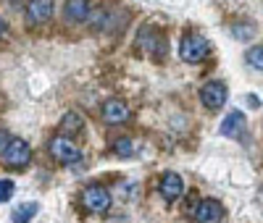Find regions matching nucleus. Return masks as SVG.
Returning a JSON list of instances; mask_svg holds the SVG:
<instances>
[{"label":"nucleus","mask_w":263,"mask_h":223,"mask_svg":"<svg viewBox=\"0 0 263 223\" xmlns=\"http://www.w3.org/2000/svg\"><path fill=\"white\" fill-rule=\"evenodd\" d=\"M0 158H3V163H6L8 168H27L29 160H32V147H29L24 139L11 137Z\"/></svg>","instance_id":"obj_1"},{"label":"nucleus","mask_w":263,"mask_h":223,"mask_svg":"<svg viewBox=\"0 0 263 223\" xmlns=\"http://www.w3.org/2000/svg\"><path fill=\"white\" fill-rule=\"evenodd\" d=\"M48 150H50V155H53V160H58L61 166H74V163H79V158H82L79 147L74 145V139L66 137V134H61V137H53L50 145H48Z\"/></svg>","instance_id":"obj_2"},{"label":"nucleus","mask_w":263,"mask_h":223,"mask_svg":"<svg viewBox=\"0 0 263 223\" xmlns=\"http://www.w3.org/2000/svg\"><path fill=\"white\" fill-rule=\"evenodd\" d=\"M208 53H211V45H208V39L200 37V34H187V37L182 39V45H179V55H182V60H187V63H200V60L208 58Z\"/></svg>","instance_id":"obj_3"},{"label":"nucleus","mask_w":263,"mask_h":223,"mask_svg":"<svg viewBox=\"0 0 263 223\" xmlns=\"http://www.w3.org/2000/svg\"><path fill=\"white\" fill-rule=\"evenodd\" d=\"M82 208H84L87 213L103 215V213H108V208H111V194H108L103 187H98V184L87 187V189L82 192Z\"/></svg>","instance_id":"obj_4"},{"label":"nucleus","mask_w":263,"mask_h":223,"mask_svg":"<svg viewBox=\"0 0 263 223\" xmlns=\"http://www.w3.org/2000/svg\"><path fill=\"white\" fill-rule=\"evenodd\" d=\"M195 223H221L224 220V205L216 199H200L192 210Z\"/></svg>","instance_id":"obj_5"},{"label":"nucleus","mask_w":263,"mask_h":223,"mask_svg":"<svg viewBox=\"0 0 263 223\" xmlns=\"http://www.w3.org/2000/svg\"><path fill=\"white\" fill-rule=\"evenodd\" d=\"M53 8H55V0H27L24 13L32 27H40L53 16Z\"/></svg>","instance_id":"obj_6"},{"label":"nucleus","mask_w":263,"mask_h":223,"mask_svg":"<svg viewBox=\"0 0 263 223\" xmlns=\"http://www.w3.org/2000/svg\"><path fill=\"white\" fill-rule=\"evenodd\" d=\"M227 97H229V89H227L224 82H208V84L200 89V100H203V105L211 108V110H218V108L227 103Z\"/></svg>","instance_id":"obj_7"},{"label":"nucleus","mask_w":263,"mask_h":223,"mask_svg":"<svg viewBox=\"0 0 263 223\" xmlns=\"http://www.w3.org/2000/svg\"><path fill=\"white\" fill-rule=\"evenodd\" d=\"M140 48L145 53H150L153 58H163L166 50H168V45H166V37L156 29H142L140 32Z\"/></svg>","instance_id":"obj_8"},{"label":"nucleus","mask_w":263,"mask_h":223,"mask_svg":"<svg viewBox=\"0 0 263 223\" xmlns=\"http://www.w3.org/2000/svg\"><path fill=\"white\" fill-rule=\"evenodd\" d=\"M184 194V181L179 173L168 171L163 178H161V197L166 199V202H177V199Z\"/></svg>","instance_id":"obj_9"},{"label":"nucleus","mask_w":263,"mask_h":223,"mask_svg":"<svg viewBox=\"0 0 263 223\" xmlns=\"http://www.w3.org/2000/svg\"><path fill=\"white\" fill-rule=\"evenodd\" d=\"M129 105L124 103V100H108L105 105H103V118H105V124H124V121H129Z\"/></svg>","instance_id":"obj_10"},{"label":"nucleus","mask_w":263,"mask_h":223,"mask_svg":"<svg viewBox=\"0 0 263 223\" xmlns=\"http://www.w3.org/2000/svg\"><path fill=\"white\" fill-rule=\"evenodd\" d=\"M66 21L71 24H79V21H87L90 18V0H66Z\"/></svg>","instance_id":"obj_11"},{"label":"nucleus","mask_w":263,"mask_h":223,"mask_svg":"<svg viewBox=\"0 0 263 223\" xmlns=\"http://www.w3.org/2000/svg\"><path fill=\"white\" fill-rule=\"evenodd\" d=\"M242 129H245V116L239 113V110H234V113H229L221 121V134H224V137H239Z\"/></svg>","instance_id":"obj_12"},{"label":"nucleus","mask_w":263,"mask_h":223,"mask_svg":"<svg viewBox=\"0 0 263 223\" xmlns=\"http://www.w3.org/2000/svg\"><path fill=\"white\" fill-rule=\"evenodd\" d=\"M82 126H84V118L77 113V110H69V113L61 118V131L66 134V137H69V134H79Z\"/></svg>","instance_id":"obj_13"},{"label":"nucleus","mask_w":263,"mask_h":223,"mask_svg":"<svg viewBox=\"0 0 263 223\" xmlns=\"http://www.w3.org/2000/svg\"><path fill=\"white\" fill-rule=\"evenodd\" d=\"M34 215H37V205L34 202H24V205H18L16 210H11V220L13 223H29Z\"/></svg>","instance_id":"obj_14"},{"label":"nucleus","mask_w":263,"mask_h":223,"mask_svg":"<svg viewBox=\"0 0 263 223\" xmlns=\"http://www.w3.org/2000/svg\"><path fill=\"white\" fill-rule=\"evenodd\" d=\"M114 152L119 155V158H132V155H135V142L126 139V137H121V139H116Z\"/></svg>","instance_id":"obj_15"},{"label":"nucleus","mask_w":263,"mask_h":223,"mask_svg":"<svg viewBox=\"0 0 263 223\" xmlns=\"http://www.w3.org/2000/svg\"><path fill=\"white\" fill-rule=\"evenodd\" d=\"M245 58H248V63L253 66L255 71H263V45H255V48H250Z\"/></svg>","instance_id":"obj_16"},{"label":"nucleus","mask_w":263,"mask_h":223,"mask_svg":"<svg viewBox=\"0 0 263 223\" xmlns=\"http://www.w3.org/2000/svg\"><path fill=\"white\" fill-rule=\"evenodd\" d=\"M232 34L237 39H250L255 34V24H250V21H245V24H234L232 27Z\"/></svg>","instance_id":"obj_17"},{"label":"nucleus","mask_w":263,"mask_h":223,"mask_svg":"<svg viewBox=\"0 0 263 223\" xmlns=\"http://www.w3.org/2000/svg\"><path fill=\"white\" fill-rule=\"evenodd\" d=\"M13 181H8V178H6V181H0V202H8V199L13 197Z\"/></svg>","instance_id":"obj_18"},{"label":"nucleus","mask_w":263,"mask_h":223,"mask_svg":"<svg viewBox=\"0 0 263 223\" xmlns=\"http://www.w3.org/2000/svg\"><path fill=\"white\" fill-rule=\"evenodd\" d=\"M8 139H11V134H8V131H3V129H0V155H3V150H6Z\"/></svg>","instance_id":"obj_19"},{"label":"nucleus","mask_w":263,"mask_h":223,"mask_svg":"<svg viewBox=\"0 0 263 223\" xmlns=\"http://www.w3.org/2000/svg\"><path fill=\"white\" fill-rule=\"evenodd\" d=\"M3 32H6V24H3V18H0V37H3Z\"/></svg>","instance_id":"obj_20"},{"label":"nucleus","mask_w":263,"mask_h":223,"mask_svg":"<svg viewBox=\"0 0 263 223\" xmlns=\"http://www.w3.org/2000/svg\"><path fill=\"white\" fill-rule=\"evenodd\" d=\"M260 199H263V192H260Z\"/></svg>","instance_id":"obj_21"}]
</instances>
